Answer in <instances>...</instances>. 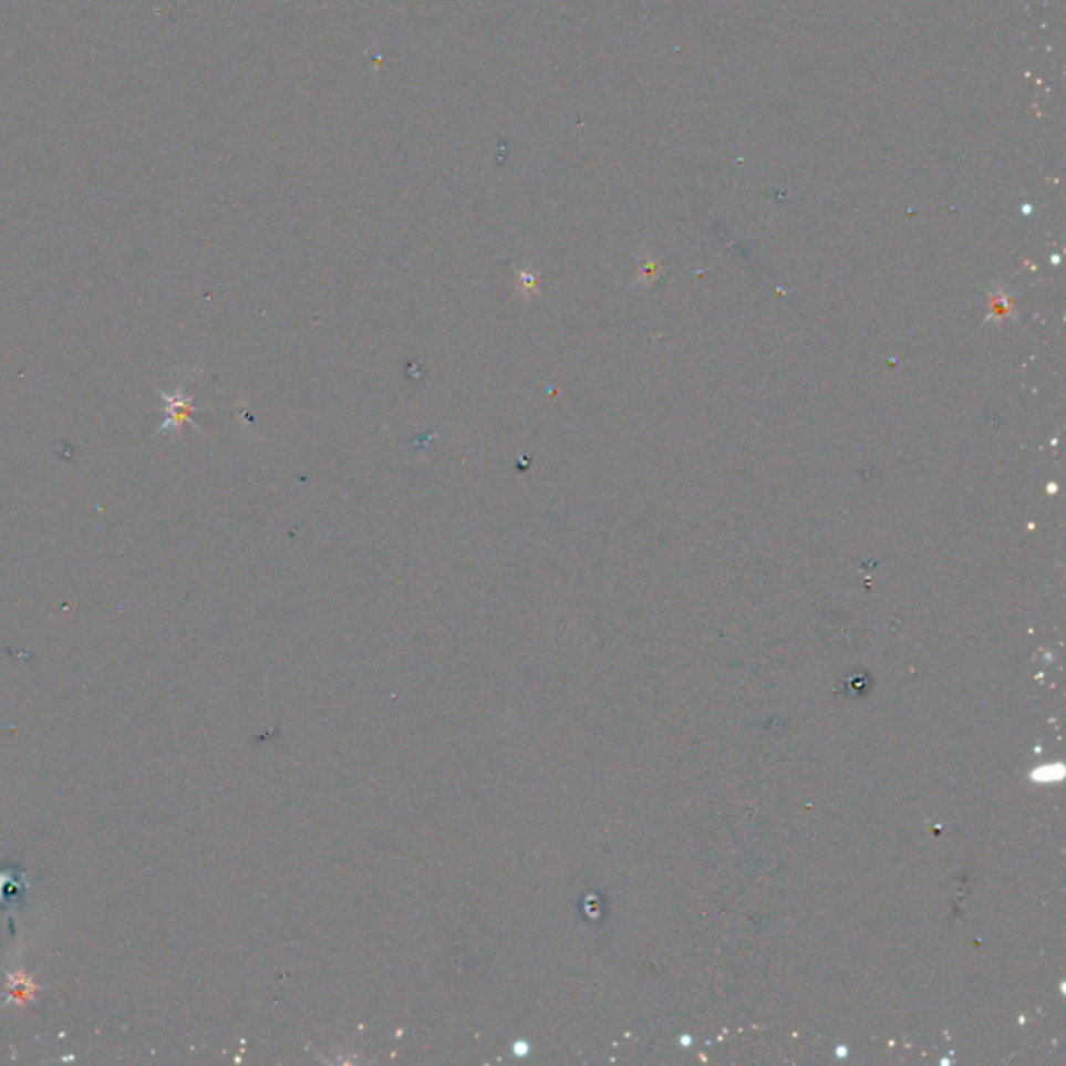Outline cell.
Here are the masks:
<instances>
[{"label":"cell","mask_w":1066,"mask_h":1066,"mask_svg":"<svg viewBox=\"0 0 1066 1066\" xmlns=\"http://www.w3.org/2000/svg\"><path fill=\"white\" fill-rule=\"evenodd\" d=\"M161 399L165 401V411H167V421L163 423V427L158 429V434H169L174 429H179L184 421L190 420V415L194 413L193 403L190 399H186L182 392H177L174 396L161 392Z\"/></svg>","instance_id":"6da1fadb"}]
</instances>
